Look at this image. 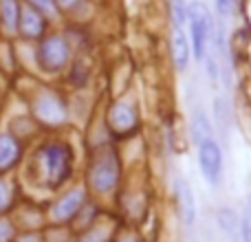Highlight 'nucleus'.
<instances>
[{
  "label": "nucleus",
  "instance_id": "obj_10",
  "mask_svg": "<svg viewBox=\"0 0 251 242\" xmlns=\"http://www.w3.org/2000/svg\"><path fill=\"white\" fill-rule=\"evenodd\" d=\"M22 145L16 137L11 134H0V174L9 172L13 165L20 161Z\"/></svg>",
  "mask_w": 251,
  "mask_h": 242
},
{
  "label": "nucleus",
  "instance_id": "obj_22",
  "mask_svg": "<svg viewBox=\"0 0 251 242\" xmlns=\"http://www.w3.org/2000/svg\"><path fill=\"white\" fill-rule=\"evenodd\" d=\"M216 4V11L221 18H229L231 16V9H234V0H214Z\"/></svg>",
  "mask_w": 251,
  "mask_h": 242
},
{
  "label": "nucleus",
  "instance_id": "obj_25",
  "mask_svg": "<svg viewBox=\"0 0 251 242\" xmlns=\"http://www.w3.org/2000/svg\"><path fill=\"white\" fill-rule=\"evenodd\" d=\"M229 242H240V236H238V234H236V236H231Z\"/></svg>",
  "mask_w": 251,
  "mask_h": 242
},
{
  "label": "nucleus",
  "instance_id": "obj_7",
  "mask_svg": "<svg viewBox=\"0 0 251 242\" xmlns=\"http://www.w3.org/2000/svg\"><path fill=\"white\" fill-rule=\"evenodd\" d=\"M84 205H86V192L71 190L55 200V205L51 207L49 216H51L53 222H60V225L62 222H71V220H75V216H77L79 212H82Z\"/></svg>",
  "mask_w": 251,
  "mask_h": 242
},
{
  "label": "nucleus",
  "instance_id": "obj_1",
  "mask_svg": "<svg viewBox=\"0 0 251 242\" xmlns=\"http://www.w3.org/2000/svg\"><path fill=\"white\" fill-rule=\"evenodd\" d=\"M35 168H38V176L51 190L62 187L71 178L73 172V150L69 143L51 141L44 143L35 154Z\"/></svg>",
  "mask_w": 251,
  "mask_h": 242
},
{
  "label": "nucleus",
  "instance_id": "obj_18",
  "mask_svg": "<svg viewBox=\"0 0 251 242\" xmlns=\"http://www.w3.org/2000/svg\"><path fill=\"white\" fill-rule=\"evenodd\" d=\"M214 117H216V123L221 128H227L229 125V113H227V104L223 97H216L214 99Z\"/></svg>",
  "mask_w": 251,
  "mask_h": 242
},
{
  "label": "nucleus",
  "instance_id": "obj_23",
  "mask_svg": "<svg viewBox=\"0 0 251 242\" xmlns=\"http://www.w3.org/2000/svg\"><path fill=\"white\" fill-rule=\"evenodd\" d=\"M31 4H33L35 9H40V11H44V13H51V11H55V0H29Z\"/></svg>",
  "mask_w": 251,
  "mask_h": 242
},
{
  "label": "nucleus",
  "instance_id": "obj_17",
  "mask_svg": "<svg viewBox=\"0 0 251 242\" xmlns=\"http://www.w3.org/2000/svg\"><path fill=\"white\" fill-rule=\"evenodd\" d=\"M238 236H240V242H251V198L247 200V205L243 209V216H240Z\"/></svg>",
  "mask_w": 251,
  "mask_h": 242
},
{
  "label": "nucleus",
  "instance_id": "obj_20",
  "mask_svg": "<svg viewBox=\"0 0 251 242\" xmlns=\"http://www.w3.org/2000/svg\"><path fill=\"white\" fill-rule=\"evenodd\" d=\"M11 203H13L11 190H9V185L2 181V178H0V214L7 212V209L11 207Z\"/></svg>",
  "mask_w": 251,
  "mask_h": 242
},
{
  "label": "nucleus",
  "instance_id": "obj_14",
  "mask_svg": "<svg viewBox=\"0 0 251 242\" xmlns=\"http://www.w3.org/2000/svg\"><path fill=\"white\" fill-rule=\"evenodd\" d=\"M192 137H194L196 145L205 139H212V123L207 121V115L203 110H194L192 115Z\"/></svg>",
  "mask_w": 251,
  "mask_h": 242
},
{
  "label": "nucleus",
  "instance_id": "obj_3",
  "mask_svg": "<svg viewBox=\"0 0 251 242\" xmlns=\"http://www.w3.org/2000/svg\"><path fill=\"white\" fill-rule=\"evenodd\" d=\"M38 64L42 71L47 73H57L62 71L66 64H69V57H71V47L66 42V38L62 35H49L40 42L38 47Z\"/></svg>",
  "mask_w": 251,
  "mask_h": 242
},
{
  "label": "nucleus",
  "instance_id": "obj_26",
  "mask_svg": "<svg viewBox=\"0 0 251 242\" xmlns=\"http://www.w3.org/2000/svg\"><path fill=\"white\" fill-rule=\"evenodd\" d=\"M122 242H137V240H134V238H130V236H126V238H124Z\"/></svg>",
  "mask_w": 251,
  "mask_h": 242
},
{
  "label": "nucleus",
  "instance_id": "obj_19",
  "mask_svg": "<svg viewBox=\"0 0 251 242\" xmlns=\"http://www.w3.org/2000/svg\"><path fill=\"white\" fill-rule=\"evenodd\" d=\"M106 240H108V231H106L104 227L91 225L86 231H84V236L79 242H106Z\"/></svg>",
  "mask_w": 251,
  "mask_h": 242
},
{
  "label": "nucleus",
  "instance_id": "obj_5",
  "mask_svg": "<svg viewBox=\"0 0 251 242\" xmlns=\"http://www.w3.org/2000/svg\"><path fill=\"white\" fill-rule=\"evenodd\" d=\"M199 168L207 185L218 187L223 183V150L214 137L199 143Z\"/></svg>",
  "mask_w": 251,
  "mask_h": 242
},
{
  "label": "nucleus",
  "instance_id": "obj_2",
  "mask_svg": "<svg viewBox=\"0 0 251 242\" xmlns=\"http://www.w3.org/2000/svg\"><path fill=\"white\" fill-rule=\"evenodd\" d=\"M119 176H122L119 159L113 150H108L93 159L91 169H88V185L95 194H110L117 187Z\"/></svg>",
  "mask_w": 251,
  "mask_h": 242
},
{
  "label": "nucleus",
  "instance_id": "obj_4",
  "mask_svg": "<svg viewBox=\"0 0 251 242\" xmlns=\"http://www.w3.org/2000/svg\"><path fill=\"white\" fill-rule=\"evenodd\" d=\"M190 31H192V53L196 60H205L207 57V42L209 33H212V20H209L207 9L201 2L190 4Z\"/></svg>",
  "mask_w": 251,
  "mask_h": 242
},
{
  "label": "nucleus",
  "instance_id": "obj_16",
  "mask_svg": "<svg viewBox=\"0 0 251 242\" xmlns=\"http://www.w3.org/2000/svg\"><path fill=\"white\" fill-rule=\"evenodd\" d=\"M170 7H172V20L176 29H183L187 24V18H190V7H187L183 0H170Z\"/></svg>",
  "mask_w": 251,
  "mask_h": 242
},
{
  "label": "nucleus",
  "instance_id": "obj_12",
  "mask_svg": "<svg viewBox=\"0 0 251 242\" xmlns=\"http://www.w3.org/2000/svg\"><path fill=\"white\" fill-rule=\"evenodd\" d=\"M190 55H192V47L187 42L185 33L181 29L174 31L172 35V60H174V66L176 71H185L187 64H190Z\"/></svg>",
  "mask_w": 251,
  "mask_h": 242
},
{
  "label": "nucleus",
  "instance_id": "obj_11",
  "mask_svg": "<svg viewBox=\"0 0 251 242\" xmlns=\"http://www.w3.org/2000/svg\"><path fill=\"white\" fill-rule=\"evenodd\" d=\"M18 29H20V33L25 38H40L44 33V29H47V22L40 16V11H35L33 7H25L20 13V26Z\"/></svg>",
  "mask_w": 251,
  "mask_h": 242
},
{
  "label": "nucleus",
  "instance_id": "obj_21",
  "mask_svg": "<svg viewBox=\"0 0 251 242\" xmlns=\"http://www.w3.org/2000/svg\"><path fill=\"white\" fill-rule=\"evenodd\" d=\"M55 7H57V9H62V11L77 13L79 9L86 7V0H55Z\"/></svg>",
  "mask_w": 251,
  "mask_h": 242
},
{
  "label": "nucleus",
  "instance_id": "obj_8",
  "mask_svg": "<svg viewBox=\"0 0 251 242\" xmlns=\"http://www.w3.org/2000/svg\"><path fill=\"white\" fill-rule=\"evenodd\" d=\"M139 123V115H137V108L128 101H117V104L110 106L108 110V125L113 132L117 134H128L137 128Z\"/></svg>",
  "mask_w": 251,
  "mask_h": 242
},
{
  "label": "nucleus",
  "instance_id": "obj_24",
  "mask_svg": "<svg viewBox=\"0 0 251 242\" xmlns=\"http://www.w3.org/2000/svg\"><path fill=\"white\" fill-rule=\"evenodd\" d=\"M13 227L9 225V222H4V220H0V242H9L13 238Z\"/></svg>",
  "mask_w": 251,
  "mask_h": 242
},
{
  "label": "nucleus",
  "instance_id": "obj_9",
  "mask_svg": "<svg viewBox=\"0 0 251 242\" xmlns=\"http://www.w3.org/2000/svg\"><path fill=\"white\" fill-rule=\"evenodd\" d=\"M174 196H176V207H178V218L185 227H192L196 220V198L194 192H192V185L185 181V178H178L174 183Z\"/></svg>",
  "mask_w": 251,
  "mask_h": 242
},
{
  "label": "nucleus",
  "instance_id": "obj_6",
  "mask_svg": "<svg viewBox=\"0 0 251 242\" xmlns=\"http://www.w3.org/2000/svg\"><path fill=\"white\" fill-rule=\"evenodd\" d=\"M33 113L42 123L49 125H60L66 121V106L55 93H40L35 97Z\"/></svg>",
  "mask_w": 251,
  "mask_h": 242
},
{
  "label": "nucleus",
  "instance_id": "obj_13",
  "mask_svg": "<svg viewBox=\"0 0 251 242\" xmlns=\"http://www.w3.org/2000/svg\"><path fill=\"white\" fill-rule=\"evenodd\" d=\"M20 13L22 9L18 0H0V20L9 33H16V29L20 26Z\"/></svg>",
  "mask_w": 251,
  "mask_h": 242
},
{
  "label": "nucleus",
  "instance_id": "obj_15",
  "mask_svg": "<svg viewBox=\"0 0 251 242\" xmlns=\"http://www.w3.org/2000/svg\"><path fill=\"white\" fill-rule=\"evenodd\" d=\"M216 222H218V227L223 229V234H225L227 238H231V236L238 234V222L240 220L229 207H223L221 212L216 214Z\"/></svg>",
  "mask_w": 251,
  "mask_h": 242
}]
</instances>
